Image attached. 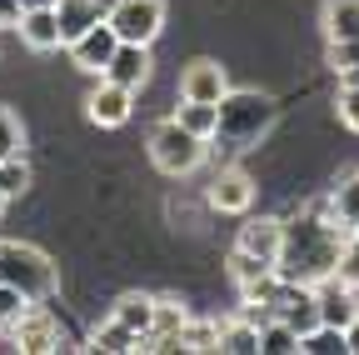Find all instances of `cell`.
<instances>
[{
	"mask_svg": "<svg viewBox=\"0 0 359 355\" xmlns=\"http://www.w3.org/2000/svg\"><path fill=\"white\" fill-rule=\"evenodd\" d=\"M180 350H219V321H185L180 330Z\"/></svg>",
	"mask_w": 359,
	"mask_h": 355,
	"instance_id": "26",
	"label": "cell"
},
{
	"mask_svg": "<svg viewBox=\"0 0 359 355\" xmlns=\"http://www.w3.org/2000/svg\"><path fill=\"white\" fill-rule=\"evenodd\" d=\"M105 80L125 85V91H140V85L150 80V46H130V40H120L110 65H105Z\"/></svg>",
	"mask_w": 359,
	"mask_h": 355,
	"instance_id": "12",
	"label": "cell"
},
{
	"mask_svg": "<svg viewBox=\"0 0 359 355\" xmlns=\"http://www.w3.org/2000/svg\"><path fill=\"white\" fill-rule=\"evenodd\" d=\"M6 330H11V345L25 350V355H50V350H60V321L45 310V300H35L25 316H20L15 325H6Z\"/></svg>",
	"mask_w": 359,
	"mask_h": 355,
	"instance_id": "6",
	"label": "cell"
},
{
	"mask_svg": "<svg viewBox=\"0 0 359 355\" xmlns=\"http://www.w3.org/2000/svg\"><path fill=\"white\" fill-rule=\"evenodd\" d=\"M6 155H25V130H20V115L11 105H0V160Z\"/></svg>",
	"mask_w": 359,
	"mask_h": 355,
	"instance_id": "28",
	"label": "cell"
},
{
	"mask_svg": "<svg viewBox=\"0 0 359 355\" xmlns=\"http://www.w3.org/2000/svg\"><path fill=\"white\" fill-rule=\"evenodd\" d=\"M330 210L344 231H359V175H344V181L330 191Z\"/></svg>",
	"mask_w": 359,
	"mask_h": 355,
	"instance_id": "22",
	"label": "cell"
},
{
	"mask_svg": "<svg viewBox=\"0 0 359 355\" xmlns=\"http://www.w3.org/2000/svg\"><path fill=\"white\" fill-rule=\"evenodd\" d=\"M0 285H15L30 300H50L60 280H55L50 255H40L35 245H20V240H0Z\"/></svg>",
	"mask_w": 359,
	"mask_h": 355,
	"instance_id": "3",
	"label": "cell"
},
{
	"mask_svg": "<svg viewBox=\"0 0 359 355\" xmlns=\"http://www.w3.org/2000/svg\"><path fill=\"white\" fill-rule=\"evenodd\" d=\"M344 345H349V355H359V316L344 325Z\"/></svg>",
	"mask_w": 359,
	"mask_h": 355,
	"instance_id": "34",
	"label": "cell"
},
{
	"mask_svg": "<svg viewBox=\"0 0 359 355\" xmlns=\"http://www.w3.org/2000/svg\"><path fill=\"white\" fill-rule=\"evenodd\" d=\"M359 60V35L354 40H330V65L334 70H344V65H354Z\"/></svg>",
	"mask_w": 359,
	"mask_h": 355,
	"instance_id": "32",
	"label": "cell"
},
{
	"mask_svg": "<svg viewBox=\"0 0 359 355\" xmlns=\"http://www.w3.org/2000/svg\"><path fill=\"white\" fill-rule=\"evenodd\" d=\"M6 205H11V195H6V191H0V215H6Z\"/></svg>",
	"mask_w": 359,
	"mask_h": 355,
	"instance_id": "37",
	"label": "cell"
},
{
	"mask_svg": "<svg viewBox=\"0 0 359 355\" xmlns=\"http://www.w3.org/2000/svg\"><path fill=\"white\" fill-rule=\"evenodd\" d=\"M344 240H349V231L334 220L330 195H325V200H314L304 215L285 220L275 271H280L285 280H299V285H325V280H334V271H339Z\"/></svg>",
	"mask_w": 359,
	"mask_h": 355,
	"instance_id": "1",
	"label": "cell"
},
{
	"mask_svg": "<svg viewBox=\"0 0 359 355\" xmlns=\"http://www.w3.org/2000/svg\"><path fill=\"white\" fill-rule=\"evenodd\" d=\"M259 350H269V355H294V350H299V330H294L290 321H280V316H269V321L259 325Z\"/></svg>",
	"mask_w": 359,
	"mask_h": 355,
	"instance_id": "24",
	"label": "cell"
},
{
	"mask_svg": "<svg viewBox=\"0 0 359 355\" xmlns=\"http://www.w3.org/2000/svg\"><path fill=\"white\" fill-rule=\"evenodd\" d=\"M115 46H120V35H115V25L110 20H100V25H90L80 40H70V60H75V70H85V75H105V65H110V56H115Z\"/></svg>",
	"mask_w": 359,
	"mask_h": 355,
	"instance_id": "7",
	"label": "cell"
},
{
	"mask_svg": "<svg viewBox=\"0 0 359 355\" xmlns=\"http://www.w3.org/2000/svg\"><path fill=\"white\" fill-rule=\"evenodd\" d=\"M20 40L30 51H60V20H55V6L50 11H20Z\"/></svg>",
	"mask_w": 359,
	"mask_h": 355,
	"instance_id": "15",
	"label": "cell"
},
{
	"mask_svg": "<svg viewBox=\"0 0 359 355\" xmlns=\"http://www.w3.org/2000/svg\"><path fill=\"white\" fill-rule=\"evenodd\" d=\"M0 191H6L11 200L30 191V165H25V155H6V160H0Z\"/></svg>",
	"mask_w": 359,
	"mask_h": 355,
	"instance_id": "27",
	"label": "cell"
},
{
	"mask_svg": "<svg viewBox=\"0 0 359 355\" xmlns=\"http://www.w3.org/2000/svg\"><path fill=\"white\" fill-rule=\"evenodd\" d=\"M150 160H155V170H165V175H195L200 165H205V136H195V130H185L175 115H165L160 125H150Z\"/></svg>",
	"mask_w": 359,
	"mask_h": 355,
	"instance_id": "2",
	"label": "cell"
},
{
	"mask_svg": "<svg viewBox=\"0 0 359 355\" xmlns=\"http://www.w3.org/2000/svg\"><path fill=\"white\" fill-rule=\"evenodd\" d=\"M90 350H100V355H130V350H140V335L110 316L105 325H95V335H90Z\"/></svg>",
	"mask_w": 359,
	"mask_h": 355,
	"instance_id": "19",
	"label": "cell"
},
{
	"mask_svg": "<svg viewBox=\"0 0 359 355\" xmlns=\"http://www.w3.org/2000/svg\"><path fill=\"white\" fill-rule=\"evenodd\" d=\"M185 321H190L185 300L155 295V321H150V335L140 340V350H180V330H185Z\"/></svg>",
	"mask_w": 359,
	"mask_h": 355,
	"instance_id": "11",
	"label": "cell"
},
{
	"mask_svg": "<svg viewBox=\"0 0 359 355\" xmlns=\"http://www.w3.org/2000/svg\"><path fill=\"white\" fill-rule=\"evenodd\" d=\"M339 85H359V60H354V65H344V70H339Z\"/></svg>",
	"mask_w": 359,
	"mask_h": 355,
	"instance_id": "35",
	"label": "cell"
},
{
	"mask_svg": "<svg viewBox=\"0 0 359 355\" xmlns=\"http://www.w3.org/2000/svg\"><path fill=\"white\" fill-rule=\"evenodd\" d=\"M55 0H20V11H50Z\"/></svg>",
	"mask_w": 359,
	"mask_h": 355,
	"instance_id": "36",
	"label": "cell"
},
{
	"mask_svg": "<svg viewBox=\"0 0 359 355\" xmlns=\"http://www.w3.org/2000/svg\"><path fill=\"white\" fill-rule=\"evenodd\" d=\"M334 105H339V120L359 136V85H339V101Z\"/></svg>",
	"mask_w": 359,
	"mask_h": 355,
	"instance_id": "31",
	"label": "cell"
},
{
	"mask_svg": "<svg viewBox=\"0 0 359 355\" xmlns=\"http://www.w3.org/2000/svg\"><path fill=\"white\" fill-rule=\"evenodd\" d=\"M325 35L330 40L359 35V0H325Z\"/></svg>",
	"mask_w": 359,
	"mask_h": 355,
	"instance_id": "21",
	"label": "cell"
},
{
	"mask_svg": "<svg viewBox=\"0 0 359 355\" xmlns=\"http://www.w3.org/2000/svg\"><path fill=\"white\" fill-rule=\"evenodd\" d=\"M55 20H60V46H70L90 25L105 20V6L100 0H55Z\"/></svg>",
	"mask_w": 359,
	"mask_h": 355,
	"instance_id": "14",
	"label": "cell"
},
{
	"mask_svg": "<svg viewBox=\"0 0 359 355\" xmlns=\"http://www.w3.org/2000/svg\"><path fill=\"white\" fill-rule=\"evenodd\" d=\"M110 316L120 321V325H130L135 335H150V321H155V295H145V290H130V295H120L115 300V310H110Z\"/></svg>",
	"mask_w": 359,
	"mask_h": 355,
	"instance_id": "17",
	"label": "cell"
},
{
	"mask_svg": "<svg viewBox=\"0 0 359 355\" xmlns=\"http://www.w3.org/2000/svg\"><path fill=\"white\" fill-rule=\"evenodd\" d=\"M130 110H135V91H125V85H115V80H105L100 75V85L85 96V115L95 120L100 130H120L125 120H130Z\"/></svg>",
	"mask_w": 359,
	"mask_h": 355,
	"instance_id": "9",
	"label": "cell"
},
{
	"mask_svg": "<svg viewBox=\"0 0 359 355\" xmlns=\"http://www.w3.org/2000/svg\"><path fill=\"white\" fill-rule=\"evenodd\" d=\"M299 350H304V355H349L344 330H339V325H325V321L299 335Z\"/></svg>",
	"mask_w": 359,
	"mask_h": 355,
	"instance_id": "25",
	"label": "cell"
},
{
	"mask_svg": "<svg viewBox=\"0 0 359 355\" xmlns=\"http://www.w3.org/2000/svg\"><path fill=\"white\" fill-rule=\"evenodd\" d=\"M230 96V75H224L219 60H190L185 75H180V101H205V105H219Z\"/></svg>",
	"mask_w": 359,
	"mask_h": 355,
	"instance_id": "8",
	"label": "cell"
},
{
	"mask_svg": "<svg viewBox=\"0 0 359 355\" xmlns=\"http://www.w3.org/2000/svg\"><path fill=\"white\" fill-rule=\"evenodd\" d=\"M269 120H275L269 96H255V91L235 96V91H230V96L219 101V130H215V136L235 141V146H250L255 136H264V130H269Z\"/></svg>",
	"mask_w": 359,
	"mask_h": 355,
	"instance_id": "4",
	"label": "cell"
},
{
	"mask_svg": "<svg viewBox=\"0 0 359 355\" xmlns=\"http://www.w3.org/2000/svg\"><path fill=\"white\" fill-rule=\"evenodd\" d=\"M280 235H285V220L280 215H259V220H245V226H240L235 245L259 255V260H275L280 255Z\"/></svg>",
	"mask_w": 359,
	"mask_h": 355,
	"instance_id": "13",
	"label": "cell"
},
{
	"mask_svg": "<svg viewBox=\"0 0 359 355\" xmlns=\"http://www.w3.org/2000/svg\"><path fill=\"white\" fill-rule=\"evenodd\" d=\"M30 305H35V300H30L25 290H15V285H0V321H6V325H15Z\"/></svg>",
	"mask_w": 359,
	"mask_h": 355,
	"instance_id": "30",
	"label": "cell"
},
{
	"mask_svg": "<svg viewBox=\"0 0 359 355\" xmlns=\"http://www.w3.org/2000/svg\"><path fill=\"white\" fill-rule=\"evenodd\" d=\"M224 265H230V280L240 285V295L255 290L264 276H275V260H259V255H250V250H240V245L230 250V260H224Z\"/></svg>",
	"mask_w": 359,
	"mask_h": 355,
	"instance_id": "18",
	"label": "cell"
},
{
	"mask_svg": "<svg viewBox=\"0 0 359 355\" xmlns=\"http://www.w3.org/2000/svg\"><path fill=\"white\" fill-rule=\"evenodd\" d=\"M105 20L130 46H155L160 30H165V0H115L105 11Z\"/></svg>",
	"mask_w": 359,
	"mask_h": 355,
	"instance_id": "5",
	"label": "cell"
},
{
	"mask_svg": "<svg viewBox=\"0 0 359 355\" xmlns=\"http://www.w3.org/2000/svg\"><path fill=\"white\" fill-rule=\"evenodd\" d=\"M175 120L185 125V130H195V136L215 141V130H219V105H205V101H180Z\"/></svg>",
	"mask_w": 359,
	"mask_h": 355,
	"instance_id": "23",
	"label": "cell"
},
{
	"mask_svg": "<svg viewBox=\"0 0 359 355\" xmlns=\"http://www.w3.org/2000/svg\"><path fill=\"white\" fill-rule=\"evenodd\" d=\"M219 350H224V355H255V350H259V325L245 321V316L224 321V325H219Z\"/></svg>",
	"mask_w": 359,
	"mask_h": 355,
	"instance_id": "20",
	"label": "cell"
},
{
	"mask_svg": "<svg viewBox=\"0 0 359 355\" xmlns=\"http://www.w3.org/2000/svg\"><path fill=\"white\" fill-rule=\"evenodd\" d=\"M334 280L349 285V290H359V231H349V240H344V250H339V271H334Z\"/></svg>",
	"mask_w": 359,
	"mask_h": 355,
	"instance_id": "29",
	"label": "cell"
},
{
	"mask_svg": "<svg viewBox=\"0 0 359 355\" xmlns=\"http://www.w3.org/2000/svg\"><path fill=\"white\" fill-rule=\"evenodd\" d=\"M205 200H210V210H219V215H245V210L255 205V181H250L240 165H224L215 181H210Z\"/></svg>",
	"mask_w": 359,
	"mask_h": 355,
	"instance_id": "10",
	"label": "cell"
},
{
	"mask_svg": "<svg viewBox=\"0 0 359 355\" xmlns=\"http://www.w3.org/2000/svg\"><path fill=\"white\" fill-rule=\"evenodd\" d=\"M359 290H349V285H339V280H325L320 285V321L325 325H349L354 316H359V300H354Z\"/></svg>",
	"mask_w": 359,
	"mask_h": 355,
	"instance_id": "16",
	"label": "cell"
},
{
	"mask_svg": "<svg viewBox=\"0 0 359 355\" xmlns=\"http://www.w3.org/2000/svg\"><path fill=\"white\" fill-rule=\"evenodd\" d=\"M6 25H20V0H0V30Z\"/></svg>",
	"mask_w": 359,
	"mask_h": 355,
	"instance_id": "33",
	"label": "cell"
},
{
	"mask_svg": "<svg viewBox=\"0 0 359 355\" xmlns=\"http://www.w3.org/2000/svg\"><path fill=\"white\" fill-rule=\"evenodd\" d=\"M0 340H6V321H0Z\"/></svg>",
	"mask_w": 359,
	"mask_h": 355,
	"instance_id": "38",
	"label": "cell"
}]
</instances>
